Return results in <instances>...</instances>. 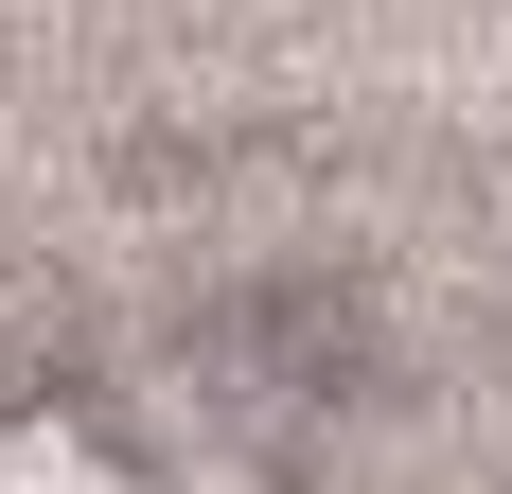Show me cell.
Returning a JSON list of instances; mask_svg holds the SVG:
<instances>
[{
  "label": "cell",
  "instance_id": "cell-1",
  "mask_svg": "<svg viewBox=\"0 0 512 494\" xmlns=\"http://www.w3.org/2000/svg\"><path fill=\"white\" fill-rule=\"evenodd\" d=\"M0 494H142V459L106 442L71 389H18L0 406Z\"/></svg>",
  "mask_w": 512,
  "mask_h": 494
}]
</instances>
